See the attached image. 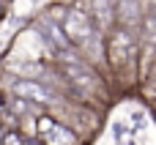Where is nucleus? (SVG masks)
Returning a JSON list of instances; mask_svg holds the SVG:
<instances>
[{
  "instance_id": "nucleus-1",
  "label": "nucleus",
  "mask_w": 156,
  "mask_h": 145,
  "mask_svg": "<svg viewBox=\"0 0 156 145\" xmlns=\"http://www.w3.org/2000/svg\"><path fill=\"white\" fill-rule=\"evenodd\" d=\"M36 137L44 145H85V140L71 126L58 121L52 112H41L36 118Z\"/></svg>"
},
{
  "instance_id": "nucleus-2",
  "label": "nucleus",
  "mask_w": 156,
  "mask_h": 145,
  "mask_svg": "<svg viewBox=\"0 0 156 145\" xmlns=\"http://www.w3.org/2000/svg\"><path fill=\"white\" fill-rule=\"evenodd\" d=\"M145 19V3L143 0H115V25L140 30Z\"/></svg>"
},
{
  "instance_id": "nucleus-3",
  "label": "nucleus",
  "mask_w": 156,
  "mask_h": 145,
  "mask_svg": "<svg viewBox=\"0 0 156 145\" xmlns=\"http://www.w3.org/2000/svg\"><path fill=\"white\" fill-rule=\"evenodd\" d=\"M25 134L19 132V129H8V132H3V145H25Z\"/></svg>"
},
{
  "instance_id": "nucleus-4",
  "label": "nucleus",
  "mask_w": 156,
  "mask_h": 145,
  "mask_svg": "<svg viewBox=\"0 0 156 145\" xmlns=\"http://www.w3.org/2000/svg\"><path fill=\"white\" fill-rule=\"evenodd\" d=\"M5 11H8V0H0V22H3V16H5Z\"/></svg>"
},
{
  "instance_id": "nucleus-5",
  "label": "nucleus",
  "mask_w": 156,
  "mask_h": 145,
  "mask_svg": "<svg viewBox=\"0 0 156 145\" xmlns=\"http://www.w3.org/2000/svg\"><path fill=\"white\" fill-rule=\"evenodd\" d=\"M25 145H44V143H41L38 137H27V140H25Z\"/></svg>"
},
{
  "instance_id": "nucleus-6",
  "label": "nucleus",
  "mask_w": 156,
  "mask_h": 145,
  "mask_svg": "<svg viewBox=\"0 0 156 145\" xmlns=\"http://www.w3.org/2000/svg\"><path fill=\"white\" fill-rule=\"evenodd\" d=\"M8 3H11V0H8Z\"/></svg>"
}]
</instances>
